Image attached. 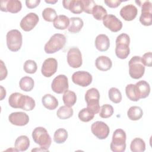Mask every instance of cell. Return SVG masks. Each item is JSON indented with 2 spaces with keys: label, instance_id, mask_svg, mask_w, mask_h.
Masks as SVG:
<instances>
[{
  "label": "cell",
  "instance_id": "cell-18",
  "mask_svg": "<svg viewBox=\"0 0 152 152\" xmlns=\"http://www.w3.org/2000/svg\"><path fill=\"white\" fill-rule=\"evenodd\" d=\"M119 14L124 20L130 21L135 19L137 17L138 10L135 5L132 4H128L124 6L121 9Z\"/></svg>",
  "mask_w": 152,
  "mask_h": 152
},
{
  "label": "cell",
  "instance_id": "cell-26",
  "mask_svg": "<svg viewBox=\"0 0 152 152\" xmlns=\"http://www.w3.org/2000/svg\"><path fill=\"white\" fill-rule=\"evenodd\" d=\"M70 23L68 27V31L71 33H78L84 25L83 20L80 17H73L69 18Z\"/></svg>",
  "mask_w": 152,
  "mask_h": 152
},
{
  "label": "cell",
  "instance_id": "cell-9",
  "mask_svg": "<svg viewBox=\"0 0 152 152\" xmlns=\"http://www.w3.org/2000/svg\"><path fill=\"white\" fill-rule=\"evenodd\" d=\"M67 62L73 68H77L82 65V55L78 48L72 47L69 49L67 53Z\"/></svg>",
  "mask_w": 152,
  "mask_h": 152
},
{
  "label": "cell",
  "instance_id": "cell-17",
  "mask_svg": "<svg viewBox=\"0 0 152 152\" xmlns=\"http://www.w3.org/2000/svg\"><path fill=\"white\" fill-rule=\"evenodd\" d=\"M8 120L12 125L24 126L29 122V117L27 113L23 112H15L10 114Z\"/></svg>",
  "mask_w": 152,
  "mask_h": 152
},
{
  "label": "cell",
  "instance_id": "cell-36",
  "mask_svg": "<svg viewBox=\"0 0 152 152\" xmlns=\"http://www.w3.org/2000/svg\"><path fill=\"white\" fill-rule=\"evenodd\" d=\"M43 18L48 22L53 21L57 17V14L56 11L52 8L48 7L45 8L42 11Z\"/></svg>",
  "mask_w": 152,
  "mask_h": 152
},
{
  "label": "cell",
  "instance_id": "cell-40",
  "mask_svg": "<svg viewBox=\"0 0 152 152\" xmlns=\"http://www.w3.org/2000/svg\"><path fill=\"white\" fill-rule=\"evenodd\" d=\"M23 69L26 73L34 74L37 71V65L34 61L28 59L24 62L23 65Z\"/></svg>",
  "mask_w": 152,
  "mask_h": 152
},
{
  "label": "cell",
  "instance_id": "cell-47",
  "mask_svg": "<svg viewBox=\"0 0 152 152\" xmlns=\"http://www.w3.org/2000/svg\"><path fill=\"white\" fill-rule=\"evenodd\" d=\"M0 87H1V100H2L6 96V90L2 86H1Z\"/></svg>",
  "mask_w": 152,
  "mask_h": 152
},
{
  "label": "cell",
  "instance_id": "cell-30",
  "mask_svg": "<svg viewBox=\"0 0 152 152\" xmlns=\"http://www.w3.org/2000/svg\"><path fill=\"white\" fill-rule=\"evenodd\" d=\"M130 149L132 152H143L145 150V143L140 138H135L130 144Z\"/></svg>",
  "mask_w": 152,
  "mask_h": 152
},
{
  "label": "cell",
  "instance_id": "cell-10",
  "mask_svg": "<svg viewBox=\"0 0 152 152\" xmlns=\"http://www.w3.org/2000/svg\"><path fill=\"white\" fill-rule=\"evenodd\" d=\"M91 131L94 135L98 139H106L110 132L108 125L103 121H96L91 126Z\"/></svg>",
  "mask_w": 152,
  "mask_h": 152
},
{
  "label": "cell",
  "instance_id": "cell-35",
  "mask_svg": "<svg viewBox=\"0 0 152 152\" xmlns=\"http://www.w3.org/2000/svg\"><path fill=\"white\" fill-rule=\"evenodd\" d=\"M108 95L109 99L114 103H119L122 100V94L116 87H111L108 91Z\"/></svg>",
  "mask_w": 152,
  "mask_h": 152
},
{
  "label": "cell",
  "instance_id": "cell-28",
  "mask_svg": "<svg viewBox=\"0 0 152 152\" xmlns=\"http://www.w3.org/2000/svg\"><path fill=\"white\" fill-rule=\"evenodd\" d=\"M34 81L33 79L28 76L22 77L19 82L20 88L24 91H30L34 87Z\"/></svg>",
  "mask_w": 152,
  "mask_h": 152
},
{
  "label": "cell",
  "instance_id": "cell-24",
  "mask_svg": "<svg viewBox=\"0 0 152 152\" xmlns=\"http://www.w3.org/2000/svg\"><path fill=\"white\" fill-rule=\"evenodd\" d=\"M42 103L45 107L49 110H54L58 106L56 98L50 94H46L42 99Z\"/></svg>",
  "mask_w": 152,
  "mask_h": 152
},
{
  "label": "cell",
  "instance_id": "cell-32",
  "mask_svg": "<svg viewBox=\"0 0 152 152\" xmlns=\"http://www.w3.org/2000/svg\"><path fill=\"white\" fill-rule=\"evenodd\" d=\"M74 113L73 109L71 107L66 105L61 106L56 112L57 116L61 119H66L71 118Z\"/></svg>",
  "mask_w": 152,
  "mask_h": 152
},
{
  "label": "cell",
  "instance_id": "cell-37",
  "mask_svg": "<svg viewBox=\"0 0 152 152\" xmlns=\"http://www.w3.org/2000/svg\"><path fill=\"white\" fill-rule=\"evenodd\" d=\"M78 116L80 121L84 122H87L93 119L94 114L86 107L83 108L81 110H80Z\"/></svg>",
  "mask_w": 152,
  "mask_h": 152
},
{
  "label": "cell",
  "instance_id": "cell-21",
  "mask_svg": "<svg viewBox=\"0 0 152 152\" xmlns=\"http://www.w3.org/2000/svg\"><path fill=\"white\" fill-rule=\"evenodd\" d=\"M63 7L74 14H81L83 11L81 0H64Z\"/></svg>",
  "mask_w": 152,
  "mask_h": 152
},
{
  "label": "cell",
  "instance_id": "cell-1",
  "mask_svg": "<svg viewBox=\"0 0 152 152\" xmlns=\"http://www.w3.org/2000/svg\"><path fill=\"white\" fill-rule=\"evenodd\" d=\"M130 37L126 33H121L117 36L116 39L115 54L121 59H126L130 53L129 48Z\"/></svg>",
  "mask_w": 152,
  "mask_h": 152
},
{
  "label": "cell",
  "instance_id": "cell-34",
  "mask_svg": "<svg viewBox=\"0 0 152 152\" xmlns=\"http://www.w3.org/2000/svg\"><path fill=\"white\" fill-rule=\"evenodd\" d=\"M91 14L97 20H103V19L107 15L106 10L102 5H96L93 10Z\"/></svg>",
  "mask_w": 152,
  "mask_h": 152
},
{
  "label": "cell",
  "instance_id": "cell-2",
  "mask_svg": "<svg viewBox=\"0 0 152 152\" xmlns=\"http://www.w3.org/2000/svg\"><path fill=\"white\" fill-rule=\"evenodd\" d=\"M66 43V37L63 34L56 33L52 35L45 44L44 50L46 53H54L62 49Z\"/></svg>",
  "mask_w": 152,
  "mask_h": 152
},
{
  "label": "cell",
  "instance_id": "cell-11",
  "mask_svg": "<svg viewBox=\"0 0 152 152\" xmlns=\"http://www.w3.org/2000/svg\"><path fill=\"white\" fill-rule=\"evenodd\" d=\"M69 87L68 80L66 75L60 74L56 76L52 81L51 88L55 93L61 94L68 90Z\"/></svg>",
  "mask_w": 152,
  "mask_h": 152
},
{
  "label": "cell",
  "instance_id": "cell-13",
  "mask_svg": "<svg viewBox=\"0 0 152 152\" xmlns=\"http://www.w3.org/2000/svg\"><path fill=\"white\" fill-rule=\"evenodd\" d=\"M39 21V16L36 13L30 12L21 19L20 26L24 31H29L34 28Z\"/></svg>",
  "mask_w": 152,
  "mask_h": 152
},
{
  "label": "cell",
  "instance_id": "cell-44",
  "mask_svg": "<svg viewBox=\"0 0 152 152\" xmlns=\"http://www.w3.org/2000/svg\"><path fill=\"white\" fill-rule=\"evenodd\" d=\"M1 62V67H0V80L2 81L4 79H5L7 76V74H8V71L7 69V68L5 66V65L4 64V62L1 60L0 61Z\"/></svg>",
  "mask_w": 152,
  "mask_h": 152
},
{
  "label": "cell",
  "instance_id": "cell-25",
  "mask_svg": "<svg viewBox=\"0 0 152 152\" xmlns=\"http://www.w3.org/2000/svg\"><path fill=\"white\" fill-rule=\"evenodd\" d=\"M30 140L26 135H20L15 140L14 146L17 151H24L30 146Z\"/></svg>",
  "mask_w": 152,
  "mask_h": 152
},
{
  "label": "cell",
  "instance_id": "cell-49",
  "mask_svg": "<svg viewBox=\"0 0 152 152\" xmlns=\"http://www.w3.org/2000/svg\"><path fill=\"white\" fill-rule=\"evenodd\" d=\"M45 2L48 3V4H55L56 2H58V0H45Z\"/></svg>",
  "mask_w": 152,
  "mask_h": 152
},
{
  "label": "cell",
  "instance_id": "cell-38",
  "mask_svg": "<svg viewBox=\"0 0 152 152\" xmlns=\"http://www.w3.org/2000/svg\"><path fill=\"white\" fill-rule=\"evenodd\" d=\"M114 112L112 106L109 104H104L100 107L99 111V116L102 118H108L110 117Z\"/></svg>",
  "mask_w": 152,
  "mask_h": 152
},
{
  "label": "cell",
  "instance_id": "cell-6",
  "mask_svg": "<svg viewBox=\"0 0 152 152\" xmlns=\"http://www.w3.org/2000/svg\"><path fill=\"white\" fill-rule=\"evenodd\" d=\"M6 40L8 49L12 52H17L21 49L22 46L23 36L19 30L13 29L7 33Z\"/></svg>",
  "mask_w": 152,
  "mask_h": 152
},
{
  "label": "cell",
  "instance_id": "cell-46",
  "mask_svg": "<svg viewBox=\"0 0 152 152\" xmlns=\"http://www.w3.org/2000/svg\"><path fill=\"white\" fill-rule=\"evenodd\" d=\"M40 0H26V5L27 8L30 9L34 8L39 5L40 4Z\"/></svg>",
  "mask_w": 152,
  "mask_h": 152
},
{
  "label": "cell",
  "instance_id": "cell-27",
  "mask_svg": "<svg viewBox=\"0 0 152 152\" xmlns=\"http://www.w3.org/2000/svg\"><path fill=\"white\" fill-rule=\"evenodd\" d=\"M70 20L65 15H58L53 21V25L55 28L59 30H65L69 25Z\"/></svg>",
  "mask_w": 152,
  "mask_h": 152
},
{
  "label": "cell",
  "instance_id": "cell-20",
  "mask_svg": "<svg viewBox=\"0 0 152 152\" xmlns=\"http://www.w3.org/2000/svg\"><path fill=\"white\" fill-rule=\"evenodd\" d=\"M135 86V89L138 97L140 99H144L148 96L150 93V84L144 80L138 81Z\"/></svg>",
  "mask_w": 152,
  "mask_h": 152
},
{
  "label": "cell",
  "instance_id": "cell-31",
  "mask_svg": "<svg viewBox=\"0 0 152 152\" xmlns=\"http://www.w3.org/2000/svg\"><path fill=\"white\" fill-rule=\"evenodd\" d=\"M62 100L66 106L72 107L77 102L76 94L75 93V92L68 90L64 92L62 96Z\"/></svg>",
  "mask_w": 152,
  "mask_h": 152
},
{
  "label": "cell",
  "instance_id": "cell-16",
  "mask_svg": "<svg viewBox=\"0 0 152 152\" xmlns=\"http://www.w3.org/2000/svg\"><path fill=\"white\" fill-rule=\"evenodd\" d=\"M22 4L18 0H2L1 1V11L17 13L21 10Z\"/></svg>",
  "mask_w": 152,
  "mask_h": 152
},
{
  "label": "cell",
  "instance_id": "cell-41",
  "mask_svg": "<svg viewBox=\"0 0 152 152\" xmlns=\"http://www.w3.org/2000/svg\"><path fill=\"white\" fill-rule=\"evenodd\" d=\"M83 11L88 14H91L94 7L96 5L93 0H81Z\"/></svg>",
  "mask_w": 152,
  "mask_h": 152
},
{
  "label": "cell",
  "instance_id": "cell-22",
  "mask_svg": "<svg viewBox=\"0 0 152 152\" xmlns=\"http://www.w3.org/2000/svg\"><path fill=\"white\" fill-rule=\"evenodd\" d=\"M95 46L100 52H105L110 46V40L108 36L104 34L97 36L95 39Z\"/></svg>",
  "mask_w": 152,
  "mask_h": 152
},
{
  "label": "cell",
  "instance_id": "cell-12",
  "mask_svg": "<svg viewBox=\"0 0 152 152\" xmlns=\"http://www.w3.org/2000/svg\"><path fill=\"white\" fill-rule=\"evenodd\" d=\"M72 82L81 87H87L89 86L93 80L92 75L87 71H78L72 75Z\"/></svg>",
  "mask_w": 152,
  "mask_h": 152
},
{
  "label": "cell",
  "instance_id": "cell-39",
  "mask_svg": "<svg viewBox=\"0 0 152 152\" xmlns=\"http://www.w3.org/2000/svg\"><path fill=\"white\" fill-rule=\"evenodd\" d=\"M125 93L127 97L130 100L134 101V102H137L140 100V99L138 97L137 95L134 84H128L125 87Z\"/></svg>",
  "mask_w": 152,
  "mask_h": 152
},
{
  "label": "cell",
  "instance_id": "cell-48",
  "mask_svg": "<svg viewBox=\"0 0 152 152\" xmlns=\"http://www.w3.org/2000/svg\"><path fill=\"white\" fill-rule=\"evenodd\" d=\"M31 151H49V150L48 149H46V148H43V147H40L39 148H34V149H32L31 150Z\"/></svg>",
  "mask_w": 152,
  "mask_h": 152
},
{
  "label": "cell",
  "instance_id": "cell-42",
  "mask_svg": "<svg viewBox=\"0 0 152 152\" xmlns=\"http://www.w3.org/2000/svg\"><path fill=\"white\" fill-rule=\"evenodd\" d=\"M35 105L36 103L32 97L26 95V99L22 109L26 111H30L34 108Z\"/></svg>",
  "mask_w": 152,
  "mask_h": 152
},
{
  "label": "cell",
  "instance_id": "cell-15",
  "mask_svg": "<svg viewBox=\"0 0 152 152\" xmlns=\"http://www.w3.org/2000/svg\"><path fill=\"white\" fill-rule=\"evenodd\" d=\"M103 24L112 32H118L122 28V21L113 14H107L103 19Z\"/></svg>",
  "mask_w": 152,
  "mask_h": 152
},
{
  "label": "cell",
  "instance_id": "cell-29",
  "mask_svg": "<svg viewBox=\"0 0 152 152\" xmlns=\"http://www.w3.org/2000/svg\"><path fill=\"white\" fill-rule=\"evenodd\" d=\"M142 115L143 111L139 106H131L127 111V116L128 118L132 121H138L141 118Z\"/></svg>",
  "mask_w": 152,
  "mask_h": 152
},
{
  "label": "cell",
  "instance_id": "cell-45",
  "mask_svg": "<svg viewBox=\"0 0 152 152\" xmlns=\"http://www.w3.org/2000/svg\"><path fill=\"white\" fill-rule=\"evenodd\" d=\"M123 1L121 0H105L104 2L110 8H116L118 7Z\"/></svg>",
  "mask_w": 152,
  "mask_h": 152
},
{
  "label": "cell",
  "instance_id": "cell-14",
  "mask_svg": "<svg viewBox=\"0 0 152 152\" xmlns=\"http://www.w3.org/2000/svg\"><path fill=\"white\" fill-rule=\"evenodd\" d=\"M58 62L53 58H49L46 59L42 66L41 72L45 77H50L57 71Z\"/></svg>",
  "mask_w": 152,
  "mask_h": 152
},
{
  "label": "cell",
  "instance_id": "cell-33",
  "mask_svg": "<svg viewBox=\"0 0 152 152\" xmlns=\"http://www.w3.org/2000/svg\"><path fill=\"white\" fill-rule=\"evenodd\" d=\"M68 132L64 128H59L55 131L53 135V140L57 144H62L65 142L68 138Z\"/></svg>",
  "mask_w": 152,
  "mask_h": 152
},
{
  "label": "cell",
  "instance_id": "cell-19",
  "mask_svg": "<svg viewBox=\"0 0 152 152\" xmlns=\"http://www.w3.org/2000/svg\"><path fill=\"white\" fill-rule=\"evenodd\" d=\"M26 99V95L18 92L12 93L8 98L9 105L12 108L21 109L24 105Z\"/></svg>",
  "mask_w": 152,
  "mask_h": 152
},
{
  "label": "cell",
  "instance_id": "cell-5",
  "mask_svg": "<svg viewBox=\"0 0 152 152\" xmlns=\"http://www.w3.org/2000/svg\"><path fill=\"white\" fill-rule=\"evenodd\" d=\"M125 131L122 129H116L112 135V140L110 143V150L113 152H124L126 149Z\"/></svg>",
  "mask_w": 152,
  "mask_h": 152
},
{
  "label": "cell",
  "instance_id": "cell-4",
  "mask_svg": "<svg viewBox=\"0 0 152 152\" xmlns=\"http://www.w3.org/2000/svg\"><path fill=\"white\" fill-rule=\"evenodd\" d=\"M100 93L96 88L88 89L85 94V100L87 103V108L94 115L99 112L100 106L99 104Z\"/></svg>",
  "mask_w": 152,
  "mask_h": 152
},
{
  "label": "cell",
  "instance_id": "cell-43",
  "mask_svg": "<svg viewBox=\"0 0 152 152\" xmlns=\"http://www.w3.org/2000/svg\"><path fill=\"white\" fill-rule=\"evenodd\" d=\"M141 60L144 66L151 67L152 65V53L151 52L145 53L141 58Z\"/></svg>",
  "mask_w": 152,
  "mask_h": 152
},
{
  "label": "cell",
  "instance_id": "cell-23",
  "mask_svg": "<svg viewBox=\"0 0 152 152\" xmlns=\"http://www.w3.org/2000/svg\"><path fill=\"white\" fill-rule=\"evenodd\" d=\"M96 67L100 71H106L112 66L111 59L106 56H100L95 61Z\"/></svg>",
  "mask_w": 152,
  "mask_h": 152
},
{
  "label": "cell",
  "instance_id": "cell-8",
  "mask_svg": "<svg viewBox=\"0 0 152 152\" xmlns=\"http://www.w3.org/2000/svg\"><path fill=\"white\" fill-rule=\"evenodd\" d=\"M141 7V14L140 17V23L145 26H149L152 24V4L149 1H135Z\"/></svg>",
  "mask_w": 152,
  "mask_h": 152
},
{
  "label": "cell",
  "instance_id": "cell-7",
  "mask_svg": "<svg viewBox=\"0 0 152 152\" xmlns=\"http://www.w3.org/2000/svg\"><path fill=\"white\" fill-rule=\"evenodd\" d=\"M129 74L133 79H140L145 72V66L141 62V57L134 56L131 58L128 63Z\"/></svg>",
  "mask_w": 152,
  "mask_h": 152
},
{
  "label": "cell",
  "instance_id": "cell-3",
  "mask_svg": "<svg viewBox=\"0 0 152 152\" xmlns=\"http://www.w3.org/2000/svg\"><path fill=\"white\" fill-rule=\"evenodd\" d=\"M32 138L34 142L41 147L48 149L51 145V137L44 127L39 126L34 128L32 132Z\"/></svg>",
  "mask_w": 152,
  "mask_h": 152
}]
</instances>
